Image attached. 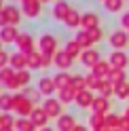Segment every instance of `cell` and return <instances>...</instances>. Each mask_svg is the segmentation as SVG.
<instances>
[{
  "mask_svg": "<svg viewBox=\"0 0 129 131\" xmlns=\"http://www.w3.org/2000/svg\"><path fill=\"white\" fill-rule=\"evenodd\" d=\"M112 131H123V129H112Z\"/></svg>",
  "mask_w": 129,
  "mask_h": 131,
  "instance_id": "55",
  "label": "cell"
},
{
  "mask_svg": "<svg viewBox=\"0 0 129 131\" xmlns=\"http://www.w3.org/2000/svg\"><path fill=\"white\" fill-rule=\"evenodd\" d=\"M9 61H11V55L2 49V51H0V70H2V68H6V66H9Z\"/></svg>",
  "mask_w": 129,
  "mask_h": 131,
  "instance_id": "42",
  "label": "cell"
},
{
  "mask_svg": "<svg viewBox=\"0 0 129 131\" xmlns=\"http://www.w3.org/2000/svg\"><path fill=\"white\" fill-rule=\"evenodd\" d=\"M74 40L78 42V47H80V49H85V51L93 45V42H91V38H89V34H87L85 30H83V32H76V38H74Z\"/></svg>",
  "mask_w": 129,
  "mask_h": 131,
  "instance_id": "30",
  "label": "cell"
},
{
  "mask_svg": "<svg viewBox=\"0 0 129 131\" xmlns=\"http://www.w3.org/2000/svg\"><path fill=\"white\" fill-rule=\"evenodd\" d=\"M6 87H9V89H19V85H17V80H15V78H13V80H11V83L6 85Z\"/></svg>",
  "mask_w": 129,
  "mask_h": 131,
  "instance_id": "47",
  "label": "cell"
},
{
  "mask_svg": "<svg viewBox=\"0 0 129 131\" xmlns=\"http://www.w3.org/2000/svg\"><path fill=\"white\" fill-rule=\"evenodd\" d=\"M121 23H123V28H127V30H129V13H125L123 17H121Z\"/></svg>",
  "mask_w": 129,
  "mask_h": 131,
  "instance_id": "46",
  "label": "cell"
},
{
  "mask_svg": "<svg viewBox=\"0 0 129 131\" xmlns=\"http://www.w3.org/2000/svg\"><path fill=\"white\" fill-rule=\"evenodd\" d=\"M0 131H15V129H0Z\"/></svg>",
  "mask_w": 129,
  "mask_h": 131,
  "instance_id": "52",
  "label": "cell"
},
{
  "mask_svg": "<svg viewBox=\"0 0 129 131\" xmlns=\"http://www.w3.org/2000/svg\"><path fill=\"white\" fill-rule=\"evenodd\" d=\"M2 9H4V6H2V0H0V11H2Z\"/></svg>",
  "mask_w": 129,
  "mask_h": 131,
  "instance_id": "53",
  "label": "cell"
},
{
  "mask_svg": "<svg viewBox=\"0 0 129 131\" xmlns=\"http://www.w3.org/2000/svg\"><path fill=\"white\" fill-rule=\"evenodd\" d=\"M76 127V121L72 114H61V116L57 118V129L59 131H74Z\"/></svg>",
  "mask_w": 129,
  "mask_h": 131,
  "instance_id": "15",
  "label": "cell"
},
{
  "mask_svg": "<svg viewBox=\"0 0 129 131\" xmlns=\"http://www.w3.org/2000/svg\"><path fill=\"white\" fill-rule=\"evenodd\" d=\"M36 129L38 127L30 118H17V123H15V131H36Z\"/></svg>",
  "mask_w": 129,
  "mask_h": 131,
  "instance_id": "26",
  "label": "cell"
},
{
  "mask_svg": "<svg viewBox=\"0 0 129 131\" xmlns=\"http://www.w3.org/2000/svg\"><path fill=\"white\" fill-rule=\"evenodd\" d=\"M40 66H42V53L40 51L28 53V68H40Z\"/></svg>",
  "mask_w": 129,
  "mask_h": 131,
  "instance_id": "27",
  "label": "cell"
},
{
  "mask_svg": "<svg viewBox=\"0 0 129 131\" xmlns=\"http://www.w3.org/2000/svg\"><path fill=\"white\" fill-rule=\"evenodd\" d=\"M114 95L119 97V100H129V83L114 85Z\"/></svg>",
  "mask_w": 129,
  "mask_h": 131,
  "instance_id": "34",
  "label": "cell"
},
{
  "mask_svg": "<svg viewBox=\"0 0 129 131\" xmlns=\"http://www.w3.org/2000/svg\"><path fill=\"white\" fill-rule=\"evenodd\" d=\"M80 21H83V15H80L78 11H74V9L68 13V17H66V19H63V23H66L68 28H78V26H80Z\"/></svg>",
  "mask_w": 129,
  "mask_h": 131,
  "instance_id": "24",
  "label": "cell"
},
{
  "mask_svg": "<svg viewBox=\"0 0 129 131\" xmlns=\"http://www.w3.org/2000/svg\"><path fill=\"white\" fill-rule=\"evenodd\" d=\"M129 42V32H123V30H116V32H112L110 34V45L114 47V49H125Z\"/></svg>",
  "mask_w": 129,
  "mask_h": 131,
  "instance_id": "5",
  "label": "cell"
},
{
  "mask_svg": "<svg viewBox=\"0 0 129 131\" xmlns=\"http://www.w3.org/2000/svg\"><path fill=\"white\" fill-rule=\"evenodd\" d=\"M53 80H55V85H57V89H66V87L72 85V76L68 72H57V74L53 76Z\"/></svg>",
  "mask_w": 129,
  "mask_h": 131,
  "instance_id": "23",
  "label": "cell"
},
{
  "mask_svg": "<svg viewBox=\"0 0 129 131\" xmlns=\"http://www.w3.org/2000/svg\"><path fill=\"white\" fill-rule=\"evenodd\" d=\"M74 131H87V127H85V125H76Z\"/></svg>",
  "mask_w": 129,
  "mask_h": 131,
  "instance_id": "48",
  "label": "cell"
},
{
  "mask_svg": "<svg viewBox=\"0 0 129 131\" xmlns=\"http://www.w3.org/2000/svg\"><path fill=\"white\" fill-rule=\"evenodd\" d=\"M108 63L112 66V68H119V70H125V66L129 63V55L123 53V51H112L110 53V59Z\"/></svg>",
  "mask_w": 129,
  "mask_h": 131,
  "instance_id": "6",
  "label": "cell"
},
{
  "mask_svg": "<svg viewBox=\"0 0 129 131\" xmlns=\"http://www.w3.org/2000/svg\"><path fill=\"white\" fill-rule=\"evenodd\" d=\"M15 42H17V49L21 53H26V55L34 51V38H32L28 32H19V36H17Z\"/></svg>",
  "mask_w": 129,
  "mask_h": 131,
  "instance_id": "3",
  "label": "cell"
},
{
  "mask_svg": "<svg viewBox=\"0 0 129 131\" xmlns=\"http://www.w3.org/2000/svg\"><path fill=\"white\" fill-rule=\"evenodd\" d=\"M9 66H11V68H13L15 72L26 70V68H28V55H26V53H21V51L13 53V55H11V61H9Z\"/></svg>",
  "mask_w": 129,
  "mask_h": 131,
  "instance_id": "10",
  "label": "cell"
},
{
  "mask_svg": "<svg viewBox=\"0 0 129 131\" xmlns=\"http://www.w3.org/2000/svg\"><path fill=\"white\" fill-rule=\"evenodd\" d=\"M30 121L34 123L36 127H40V129H45L47 127V123H49V114H47L42 108H34V112H32V116H30Z\"/></svg>",
  "mask_w": 129,
  "mask_h": 131,
  "instance_id": "12",
  "label": "cell"
},
{
  "mask_svg": "<svg viewBox=\"0 0 129 131\" xmlns=\"http://www.w3.org/2000/svg\"><path fill=\"white\" fill-rule=\"evenodd\" d=\"M0 95H2V93H0Z\"/></svg>",
  "mask_w": 129,
  "mask_h": 131,
  "instance_id": "59",
  "label": "cell"
},
{
  "mask_svg": "<svg viewBox=\"0 0 129 131\" xmlns=\"http://www.w3.org/2000/svg\"><path fill=\"white\" fill-rule=\"evenodd\" d=\"M63 51H66L70 57H72V59H76V57H80V53H83V51H80V47H78V42H76V40H68V42H66V49H63Z\"/></svg>",
  "mask_w": 129,
  "mask_h": 131,
  "instance_id": "28",
  "label": "cell"
},
{
  "mask_svg": "<svg viewBox=\"0 0 129 131\" xmlns=\"http://www.w3.org/2000/svg\"><path fill=\"white\" fill-rule=\"evenodd\" d=\"M23 95H26L30 102H36V100H40V95H42V93H40L38 89H28V87H26V91H23Z\"/></svg>",
  "mask_w": 129,
  "mask_h": 131,
  "instance_id": "40",
  "label": "cell"
},
{
  "mask_svg": "<svg viewBox=\"0 0 129 131\" xmlns=\"http://www.w3.org/2000/svg\"><path fill=\"white\" fill-rule=\"evenodd\" d=\"M72 9L68 6V2H63V0H57L55 2V6H53V17L55 19H59V21H63L68 17V13H70Z\"/></svg>",
  "mask_w": 129,
  "mask_h": 131,
  "instance_id": "16",
  "label": "cell"
},
{
  "mask_svg": "<svg viewBox=\"0 0 129 131\" xmlns=\"http://www.w3.org/2000/svg\"><path fill=\"white\" fill-rule=\"evenodd\" d=\"M51 59H55V57H51V55H42V66H40V70L49 68V66H51Z\"/></svg>",
  "mask_w": 129,
  "mask_h": 131,
  "instance_id": "44",
  "label": "cell"
},
{
  "mask_svg": "<svg viewBox=\"0 0 129 131\" xmlns=\"http://www.w3.org/2000/svg\"><path fill=\"white\" fill-rule=\"evenodd\" d=\"M123 2H125V0H106L104 6H106L110 13H119L121 9H123Z\"/></svg>",
  "mask_w": 129,
  "mask_h": 131,
  "instance_id": "39",
  "label": "cell"
},
{
  "mask_svg": "<svg viewBox=\"0 0 129 131\" xmlns=\"http://www.w3.org/2000/svg\"><path fill=\"white\" fill-rule=\"evenodd\" d=\"M6 26H9V19H6V13H4V9H2V11H0V30L6 28Z\"/></svg>",
  "mask_w": 129,
  "mask_h": 131,
  "instance_id": "43",
  "label": "cell"
},
{
  "mask_svg": "<svg viewBox=\"0 0 129 131\" xmlns=\"http://www.w3.org/2000/svg\"><path fill=\"white\" fill-rule=\"evenodd\" d=\"M91 108H93V112H98V114H108V108H110V100H108V97H102V95H98Z\"/></svg>",
  "mask_w": 129,
  "mask_h": 131,
  "instance_id": "19",
  "label": "cell"
},
{
  "mask_svg": "<svg viewBox=\"0 0 129 131\" xmlns=\"http://www.w3.org/2000/svg\"><path fill=\"white\" fill-rule=\"evenodd\" d=\"M42 110L49 114V118H51V116H57V118H59V116H61V102L49 97V100L42 102Z\"/></svg>",
  "mask_w": 129,
  "mask_h": 131,
  "instance_id": "7",
  "label": "cell"
},
{
  "mask_svg": "<svg viewBox=\"0 0 129 131\" xmlns=\"http://www.w3.org/2000/svg\"><path fill=\"white\" fill-rule=\"evenodd\" d=\"M40 2H51V0H40Z\"/></svg>",
  "mask_w": 129,
  "mask_h": 131,
  "instance_id": "54",
  "label": "cell"
},
{
  "mask_svg": "<svg viewBox=\"0 0 129 131\" xmlns=\"http://www.w3.org/2000/svg\"><path fill=\"white\" fill-rule=\"evenodd\" d=\"M0 118H2V114H0Z\"/></svg>",
  "mask_w": 129,
  "mask_h": 131,
  "instance_id": "57",
  "label": "cell"
},
{
  "mask_svg": "<svg viewBox=\"0 0 129 131\" xmlns=\"http://www.w3.org/2000/svg\"><path fill=\"white\" fill-rule=\"evenodd\" d=\"M91 72L98 78H102V80H108V76H110V72H112V66L108 63V61H100L98 66H93L91 68Z\"/></svg>",
  "mask_w": 129,
  "mask_h": 131,
  "instance_id": "14",
  "label": "cell"
},
{
  "mask_svg": "<svg viewBox=\"0 0 129 131\" xmlns=\"http://www.w3.org/2000/svg\"><path fill=\"white\" fill-rule=\"evenodd\" d=\"M13 110L17 112L21 118H30L32 112H34V104H32L23 93H17V95H15V108Z\"/></svg>",
  "mask_w": 129,
  "mask_h": 131,
  "instance_id": "1",
  "label": "cell"
},
{
  "mask_svg": "<svg viewBox=\"0 0 129 131\" xmlns=\"http://www.w3.org/2000/svg\"><path fill=\"white\" fill-rule=\"evenodd\" d=\"M0 45H2V40H0ZM0 51H2V49H0Z\"/></svg>",
  "mask_w": 129,
  "mask_h": 131,
  "instance_id": "56",
  "label": "cell"
},
{
  "mask_svg": "<svg viewBox=\"0 0 129 131\" xmlns=\"http://www.w3.org/2000/svg\"><path fill=\"white\" fill-rule=\"evenodd\" d=\"M98 131H110V129H108V127H102V129H98Z\"/></svg>",
  "mask_w": 129,
  "mask_h": 131,
  "instance_id": "49",
  "label": "cell"
},
{
  "mask_svg": "<svg viewBox=\"0 0 129 131\" xmlns=\"http://www.w3.org/2000/svg\"><path fill=\"white\" fill-rule=\"evenodd\" d=\"M13 108H15V95L2 93V95H0V110H2V114L4 112H11Z\"/></svg>",
  "mask_w": 129,
  "mask_h": 131,
  "instance_id": "22",
  "label": "cell"
},
{
  "mask_svg": "<svg viewBox=\"0 0 129 131\" xmlns=\"http://www.w3.org/2000/svg\"><path fill=\"white\" fill-rule=\"evenodd\" d=\"M93 102H95V95H93V91H89V89L76 93V104L80 106V108H91Z\"/></svg>",
  "mask_w": 129,
  "mask_h": 131,
  "instance_id": "11",
  "label": "cell"
},
{
  "mask_svg": "<svg viewBox=\"0 0 129 131\" xmlns=\"http://www.w3.org/2000/svg\"><path fill=\"white\" fill-rule=\"evenodd\" d=\"M108 80H110L112 85H121V83H127V80H125V70L112 68V72H110V76H108Z\"/></svg>",
  "mask_w": 129,
  "mask_h": 131,
  "instance_id": "29",
  "label": "cell"
},
{
  "mask_svg": "<svg viewBox=\"0 0 129 131\" xmlns=\"http://www.w3.org/2000/svg\"><path fill=\"white\" fill-rule=\"evenodd\" d=\"M40 131H53V129H49V127H45V129H40Z\"/></svg>",
  "mask_w": 129,
  "mask_h": 131,
  "instance_id": "50",
  "label": "cell"
},
{
  "mask_svg": "<svg viewBox=\"0 0 129 131\" xmlns=\"http://www.w3.org/2000/svg\"><path fill=\"white\" fill-rule=\"evenodd\" d=\"M17 36H19V32H17L15 26H6V28L0 30V40H2V42H15Z\"/></svg>",
  "mask_w": 129,
  "mask_h": 131,
  "instance_id": "18",
  "label": "cell"
},
{
  "mask_svg": "<svg viewBox=\"0 0 129 131\" xmlns=\"http://www.w3.org/2000/svg\"><path fill=\"white\" fill-rule=\"evenodd\" d=\"M85 78H87V89H89V91H95V89H100L102 78H98V76L93 74V72H91V74H87Z\"/></svg>",
  "mask_w": 129,
  "mask_h": 131,
  "instance_id": "37",
  "label": "cell"
},
{
  "mask_svg": "<svg viewBox=\"0 0 129 131\" xmlns=\"http://www.w3.org/2000/svg\"><path fill=\"white\" fill-rule=\"evenodd\" d=\"M53 61H55V66L59 68V72H66L70 66H72V61H74V59H72V57H70L66 51H57V55H55Z\"/></svg>",
  "mask_w": 129,
  "mask_h": 131,
  "instance_id": "13",
  "label": "cell"
},
{
  "mask_svg": "<svg viewBox=\"0 0 129 131\" xmlns=\"http://www.w3.org/2000/svg\"><path fill=\"white\" fill-rule=\"evenodd\" d=\"M80 63L83 66H89V68H93V66H98L102 59H100V53L95 51V49H87V51H83L80 53Z\"/></svg>",
  "mask_w": 129,
  "mask_h": 131,
  "instance_id": "8",
  "label": "cell"
},
{
  "mask_svg": "<svg viewBox=\"0 0 129 131\" xmlns=\"http://www.w3.org/2000/svg\"><path fill=\"white\" fill-rule=\"evenodd\" d=\"M15 80H17V85H19V87L26 89V87H28V83L32 80V74H30L28 70H19V72H15Z\"/></svg>",
  "mask_w": 129,
  "mask_h": 131,
  "instance_id": "31",
  "label": "cell"
},
{
  "mask_svg": "<svg viewBox=\"0 0 129 131\" xmlns=\"http://www.w3.org/2000/svg\"><path fill=\"white\" fill-rule=\"evenodd\" d=\"M40 6H42L40 0H21V11H23V15H28V17H32V19L40 15Z\"/></svg>",
  "mask_w": 129,
  "mask_h": 131,
  "instance_id": "4",
  "label": "cell"
},
{
  "mask_svg": "<svg viewBox=\"0 0 129 131\" xmlns=\"http://www.w3.org/2000/svg\"><path fill=\"white\" fill-rule=\"evenodd\" d=\"M80 28H83V30L100 28V17H98L95 13H85V15H83V21H80Z\"/></svg>",
  "mask_w": 129,
  "mask_h": 131,
  "instance_id": "17",
  "label": "cell"
},
{
  "mask_svg": "<svg viewBox=\"0 0 129 131\" xmlns=\"http://www.w3.org/2000/svg\"><path fill=\"white\" fill-rule=\"evenodd\" d=\"M100 2H102V0H100ZM104 2H106V0H104Z\"/></svg>",
  "mask_w": 129,
  "mask_h": 131,
  "instance_id": "58",
  "label": "cell"
},
{
  "mask_svg": "<svg viewBox=\"0 0 129 131\" xmlns=\"http://www.w3.org/2000/svg\"><path fill=\"white\" fill-rule=\"evenodd\" d=\"M13 78H15V70L11 68V66H6V68L0 70V83H2V85H9Z\"/></svg>",
  "mask_w": 129,
  "mask_h": 131,
  "instance_id": "33",
  "label": "cell"
},
{
  "mask_svg": "<svg viewBox=\"0 0 129 131\" xmlns=\"http://www.w3.org/2000/svg\"><path fill=\"white\" fill-rule=\"evenodd\" d=\"M15 123H17V121H15L9 112H4L2 118H0V129H15Z\"/></svg>",
  "mask_w": 129,
  "mask_h": 131,
  "instance_id": "36",
  "label": "cell"
},
{
  "mask_svg": "<svg viewBox=\"0 0 129 131\" xmlns=\"http://www.w3.org/2000/svg\"><path fill=\"white\" fill-rule=\"evenodd\" d=\"M98 91H100V95H102V97H110L112 93H114V85H112L110 80H102V85H100Z\"/></svg>",
  "mask_w": 129,
  "mask_h": 131,
  "instance_id": "35",
  "label": "cell"
},
{
  "mask_svg": "<svg viewBox=\"0 0 129 131\" xmlns=\"http://www.w3.org/2000/svg\"><path fill=\"white\" fill-rule=\"evenodd\" d=\"M89 125L93 127V131H98L102 127H106V114H98V112H93L91 114V118H89Z\"/></svg>",
  "mask_w": 129,
  "mask_h": 131,
  "instance_id": "25",
  "label": "cell"
},
{
  "mask_svg": "<svg viewBox=\"0 0 129 131\" xmlns=\"http://www.w3.org/2000/svg\"><path fill=\"white\" fill-rule=\"evenodd\" d=\"M87 34H89L91 42H98V40H102V30L100 28H93V30H85Z\"/></svg>",
  "mask_w": 129,
  "mask_h": 131,
  "instance_id": "41",
  "label": "cell"
},
{
  "mask_svg": "<svg viewBox=\"0 0 129 131\" xmlns=\"http://www.w3.org/2000/svg\"><path fill=\"white\" fill-rule=\"evenodd\" d=\"M72 89H74L76 93H80V91H85L87 89V78L85 76H80V74H76V76H72V85H70Z\"/></svg>",
  "mask_w": 129,
  "mask_h": 131,
  "instance_id": "32",
  "label": "cell"
},
{
  "mask_svg": "<svg viewBox=\"0 0 129 131\" xmlns=\"http://www.w3.org/2000/svg\"><path fill=\"white\" fill-rule=\"evenodd\" d=\"M38 91L42 93V95H47V97H51L55 91H59V89H57V85H55L53 78L42 76V78H40V83H38Z\"/></svg>",
  "mask_w": 129,
  "mask_h": 131,
  "instance_id": "9",
  "label": "cell"
},
{
  "mask_svg": "<svg viewBox=\"0 0 129 131\" xmlns=\"http://www.w3.org/2000/svg\"><path fill=\"white\" fill-rule=\"evenodd\" d=\"M38 47H40V53L42 55H51V57L57 55V51H55V49H57V40H55V36H51V34L40 36Z\"/></svg>",
  "mask_w": 129,
  "mask_h": 131,
  "instance_id": "2",
  "label": "cell"
},
{
  "mask_svg": "<svg viewBox=\"0 0 129 131\" xmlns=\"http://www.w3.org/2000/svg\"><path fill=\"white\" fill-rule=\"evenodd\" d=\"M119 129L129 131V116H121V127H119Z\"/></svg>",
  "mask_w": 129,
  "mask_h": 131,
  "instance_id": "45",
  "label": "cell"
},
{
  "mask_svg": "<svg viewBox=\"0 0 129 131\" xmlns=\"http://www.w3.org/2000/svg\"><path fill=\"white\" fill-rule=\"evenodd\" d=\"M125 116H129V108H127V110H125Z\"/></svg>",
  "mask_w": 129,
  "mask_h": 131,
  "instance_id": "51",
  "label": "cell"
},
{
  "mask_svg": "<svg viewBox=\"0 0 129 131\" xmlns=\"http://www.w3.org/2000/svg\"><path fill=\"white\" fill-rule=\"evenodd\" d=\"M106 127L112 131V129H119L121 127V116L119 114H106Z\"/></svg>",
  "mask_w": 129,
  "mask_h": 131,
  "instance_id": "38",
  "label": "cell"
},
{
  "mask_svg": "<svg viewBox=\"0 0 129 131\" xmlns=\"http://www.w3.org/2000/svg\"><path fill=\"white\" fill-rule=\"evenodd\" d=\"M4 13H6V19H9V26H15V28H17V23H19V19H21L19 9L11 4V6H4Z\"/></svg>",
  "mask_w": 129,
  "mask_h": 131,
  "instance_id": "21",
  "label": "cell"
},
{
  "mask_svg": "<svg viewBox=\"0 0 129 131\" xmlns=\"http://www.w3.org/2000/svg\"><path fill=\"white\" fill-rule=\"evenodd\" d=\"M57 100L61 104H70V102H76V91L72 87H66V89H59L57 91Z\"/></svg>",
  "mask_w": 129,
  "mask_h": 131,
  "instance_id": "20",
  "label": "cell"
}]
</instances>
